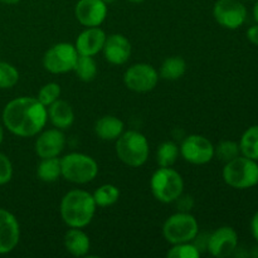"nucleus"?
<instances>
[{
    "label": "nucleus",
    "instance_id": "5",
    "mask_svg": "<svg viewBox=\"0 0 258 258\" xmlns=\"http://www.w3.org/2000/svg\"><path fill=\"white\" fill-rule=\"evenodd\" d=\"M151 193L161 203H173L183 194L184 180L180 174L171 166L154 171L150 179Z\"/></svg>",
    "mask_w": 258,
    "mask_h": 258
},
{
    "label": "nucleus",
    "instance_id": "6",
    "mask_svg": "<svg viewBox=\"0 0 258 258\" xmlns=\"http://www.w3.org/2000/svg\"><path fill=\"white\" fill-rule=\"evenodd\" d=\"M223 179L226 184L234 189L252 188L258 184V164L246 156H237L226 163Z\"/></svg>",
    "mask_w": 258,
    "mask_h": 258
},
{
    "label": "nucleus",
    "instance_id": "12",
    "mask_svg": "<svg viewBox=\"0 0 258 258\" xmlns=\"http://www.w3.org/2000/svg\"><path fill=\"white\" fill-rule=\"evenodd\" d=\"M238 247V236L232 227H221L208 236L207 251L214 257H229Z\"/></svg>",
    "mask_w": 258,
    "mask_h": 258
},
{
    "label": "nucleus",
    "instance_id": "1",
    "mask_svg": "<svg viewBox=\"0 0 258 258\" xmlns=\"http://www.w3.org/2000/svg\"><path fill=\"white\" fill-rule=\"evenodd\" d=\"M47 121V107L35 97H18L8 102L3 110L4 126L19 138L38 135Z\"/></svg>",
    "mask_w": 258,
    "mask_h": 258
},
{
    "label": "nucleus",
    "instance_id": "3",
    "mask_svg": "<svg viewBox=\"0 0 258 258\" xmlns=\"http://www.w3.org/2000/svg\"><path fill=\"white\" fill-rule=\"evenodd\" d=\"M116 154L126 165L133 168L143 166L148 161L150 154L148 139L139 131H123L116 140Z\"/></svg>",
    "mask_w": 258,
    "mask_h": 258
},
{
    "label": "nucleus",
    "instance_id": "30",
    "mask_svg": "<svg viewBox=\"0 0 258 258\" xmlns=\"http://www.w3.org/2000/svg\"><path fill=\"white\" fill-rule=\"evenodd\" d=\"M60 96V86L55 82L47 83V85L43 86L42 88L38 92V101H39L42 105H44L45 107L50 106L52 103H54L55 101L59 100Z\"/></svg>",
    "mask_w": 258,
    "mask_h": 258
},
{
    "label": "nucleus",
    "instance_id": "15",
    "mask_svg": "<svg viewBox=\"0 0 258 258\" xmlns=\"http://www.w3.org/2000/svg\"><path fill=\"white\" fill-rule=\"evenodd\" d=\"M20 239L19 222L15 216L0 208V254L12 252Z\"/></svg>",
    "mask_w": 258,
    "mask_h": 258
},
{
    "label": "nucleus",
    "instance_id": "37",
    "mask_svg": "<svg viewBox=\"0 0 258 258\" xmlns=\"http://www.w3.org/2000/svg\"><path fill=\"white\" fill-rule=\"evenodd\" d=\"M252 257H256V258H258V246H256V247H253V249H252V252L251 253Z\"/></svg>",
    "mask_w": 258,
    "mask_h": 258
},
{
    "label": "nucleus",
    "instance_id": "29",
    "mask_svg": "<svg viewBox=\"0 0 258 258\" xmlns=\"http://www.w3.org/2000/svg\"><path fill=\"white\" fill-rule=\"evenodd\" d=\"M166 256L169 258H199L201 252L193 242H185V243L173 244Z\"/></svg>",
    "mask_w": 258,
    "mask_h": 258
},
{
    "label": "nucleus",
    "instance_id": "17",
    "mask_svg": "<svg viewBox=\"0 0 258 258\" xmlns=\"http://www.w3.org/2000/svg\"><path fill=\"white\" fill-rule=\"evenodd\" d=\"M106 33L98 27L86 28L82 33L77 37L76 40V49L80 55H93L98 54L102 50L106 42Z\"/></svg>",
    "mask_w": 258,
    "mask_h": 258
},
{
    "label": "nucleus",
    "instance_id": "16",
    "mask_svg": "<svg viewBox=\"0 0 258 258\" xmlns=\"http://www.w3.org/2000/svg\"><path fill=\"white\" fill-rule=\"evenodd\" d=\"M102 52L111 64H125L131 55V43L122 34H111L106 38Z\"/></svg>",
    "mask_w": 258,
    "mask_h": 258
},
{
    "label": "nucleus",
    "instance_id": "7",
    "mask_svg": "<svg viewBox=\"0 0 258 258\" xmlns=\"http://www.w3.org/2000/svg\"><path fill=\"white\" fill-rule=\"evenodd\" d=\"M198 233V222L189 212H178L173 214L163 226L164 238L171 244L193 242Z\"/></svg>",
    "mask_w": 258,
    "mask_h": 258
},
{
    "label": "nucleus",
    "instance_id": "33",
    "mask_svg": "<svg viewBox=\"0 0 258 258\" xmlns=\"http://www.w3.org/2000/svg\"><path fill=\"white\" fill-rule=\"evenodd\" d=\"M247 38L252 44L258 45V23L256 25H252L248 30H247Z\"/></svg>",
    "mask_w": 258,
    "mask_h": 258
},
{
    "label": "nucleus",
    "instance_id": "18",
    "mask_svg": "<svg viewBox=\"0 0 258 258\" xmlns=\"http://www.w3.org/2000/svg\"><path fill=\"white\" fill-rule=\"evenodd\" d=\"M48 118L52 125L59 130H67L75 122V112L67 101L57 100L47 107Z\"/></svg>",
    "mask_w": 258,
    "mask_h": 258
},
{
    "label": "nucleus",
    "instance_id": "34",
    "mask_svg": "<svg viewBox=\"0 0 258 258\" xmlns=\"http://www.w3.org/2000/svg\"><path fill=\"white\" fill-rule=\"evenodd\" d=\"M251 232H252V236H253V238L258 242V212L254 214L253 217H252Z\"/></svg>",
    "mask_w": 258,
    "mask_h": 258
},
{
    "label": "nucleus",
    "instance_id": "35",
    "mask_svg": "<svg viewBox=\"0 0 258 258\" xmlns=\"http://www.w3.org/2000/svg\"><path fill=\"white\" fill-rule=\"evenodd\" d=\"M20 0H0V3H3V4H8V5H14V4H18Z\"/></svg>",
    "mask_w": 258,
    "mask_h": 258
},
{
    "label": "nucleus",
    "instance_id": "26",
    "mask_svg": "<svg viewBox=\"0 0 258 258\" xmlns=\"http://www.w3.org/2000/svg\"><path fill=\"white\" fill-rule=\"evenodd\" d=\"M93 199L97 207H110L113 206L120 198V190L113 184H103L100 188L96 189L95 193L92 194Z\"/></svg>",
    "mask_w": 258,
    "mask_h": 258
},
{
    "label": "nucleus",
    "instance_id": "23",
    "mask_svg": "<svg viewBox=\"0 0 258 258\" xmlns=\"http://www.w3.org/2000/svg\"><path fill=\"white\" fill-rule=\"evenodd\" d=\"M242 155L252 160H258V125L251 126L244 131L239 141Z\"/></svg>",
    "mask_w": 258,
    "mask_h": 258
},
{
    "label": "nucleus",
    "instance_id": "40",
    "mask_svg": "<svg viewBox=\"0 0 258 258\" xmlns=\"http://www.w3.org/2000/svg\"><path fill=\"white\" fill-rule=\"evenodd\" d=\"M103 2H105L106 4H111V3H115L116 0H103Z\"/></svg>",
    "mask_w": 258,
    "mask_h": 258
},
{
    "label": "nucleus",
    "instance_id": "8",
    "mask_svg": "<svg viewBox=\"0 0 258 258\" xmlns=\"http://www.w3.org/2000/svg\"><path fill=\"white\" fill-rule=\"evenodd\" d=\"M76 47L71 43H58L43 55V67L53 75H62L73 71L78 58Z\"/></svg>",
    "mask_w": 258,
    "mask_h": 258
},
{
    "label": "nucleus",
    "instance_id": "27",
    "mask_svg": "<svg viewBox=\"0 0 258 258\" xmlns=\"http://www.w3.org/2000/svg\"><path fill=\"white\" fill-rule=\"evenodd\" d=\"M241 154V149H239V144L234 143L231 140H223L214 148V155L219 159L221 161L228 163V161L233 160L237 156Z\"/></svg>",
    "mask_w": 258,
    "mask_h": 258
},
{
    "label": "nucleus",
    "instance_id": "28",
    "mask_svg": "<svg viewBox=\"0 0 258 258\" xmlns=\"http://www.w3.org/2000/svg\"><path fill=\"white\" fill-rule=\"evenodd\" d=\"M19 81V72L13 64L7 62H0V88L14 87Z\"/></svg>",
    "mask_w": 258,
    "mask_h": 258
},
{
    "label": "nucleus",
    "instance_id": "22",
    "mask_svg": "<svg viewBox=\"0 0 258 258\" xmlns=\"http://www.w3.org/2000/svg\"><path fill=\"white\" fill-rule=\"evenodd\" d=\"M37 176L39 180L44 183H54L62 176L60 171V159L57 158H45L42 159L37 166Z\"/></svg>",
    "mask_w": 258,
    "mask_h": 258
},
{
    "label": "nucleus",
    "instance_id": "41",
    "mask_svg": "<svg viewBox=\"0 0 258 258\" xmlns=\"http://www.w3.org/2000/svg\"><path fill=\"white\" fill-rule=\"evenodd\" d=\"M248 2H256V0H248Z\"/></svg>",
    "mask_w": 258,
    "mask_h": 258
},
{
    "label": "nucleus",
    "instance_id": "31",
    "mask_svg": "<svg viewBox=\"0 0 258 258\" xmlns=\"http://www.w3.org/2000/svg\"><path fill=\"white\" fill-rule=\"evenodd\" d=\"M13 178V165L5 154L0 153V185L9 183Z\"/></svg>",
    "mask_w": 258,
    "mask_h": 258
},
{
    "label": "nucleus",
    "instance_id": "25",
    "mask_svg": "<svg viewBox=\"0 0 258 258\" xmlns=\"http://www.w3.org/2000/svg\"><path fill=\"white\" fill-rule=\"evenodd\" d=\"M179 146L176 145L174 141H164L160 144L156 151V161H158L159 166L163 168H169L175 164V161L179 158Z\"/></svg>",
    "mask_w": 258,
    "mask_h": 258
},
{
    "label": "nucleus",
    "instance_id": "21",
    "mask_svg": "<svg viewBox=\"0 0 258 258\" xmlns=\"http://www.w3.org/2000/svg\"><path fill=\"white\" fill-rule=\"evenodd\" d=\"M186 71V63L181 57L174 55V57H168L160 67V77L166 81H178L184 76Z\"/></svg>",
    "mask_w": 258,
    "mask_h": 258
},
{
    "label": "nucleus",
    "instance_id": "13",
    "mask_svg": "<svg viewBox=\"0 0 258 258\" xmlns=\"http://www.w3.org/2000/svg\"><path fill=\"white\" fill-rule=\"evenodd\" d=\"M75 15L83 27H100L107 17V4L103 0H78Z\"/></svg>",
    "mask_w": 258,
    "mask_h": 258
},
{
    "label": "nucleus",
    "instance_id": "39",
    "mask_svg": "<svg viewBox=\"0 0 258 258\" xmlns=\"http://www.w3.org/2000/svg\"><path fill=\"white\" fill-rule=\"evenodd\" d=\"M130 3H135V4H139V3H143L145 2V0H128Z\"/></svg>",
    "mask_w": 258,
    "mask_h": 258
},
{
    "label": "nucleus",
    "instance_id": "10",
    "mask_svg": "<svg viewBox=\"0 0 258 258\" xmlns=\"http://www.w3.org/2000/svg\"><path fill=\"white\" fill-rule=\"evenodd\" d=\"M180 155L188 163L194 165H204L208 164L214 158L213 144L202 135H189L181 143Z\"/></svg>",
    "mask_w": 258,
    "mask_h": 258
},
{
    "label": "nucleus",
    "instance_id": "14",
    "mask_svg": "<svg viewBox=\"0 0 258 258\" xmlns=\"http://www.w3.org/2000/svg\"><path fill=\"white\" fill-rule=\"evenodd\" d=\"M66 146V136L63 130L49 128L40 134L35 140V154L40 159L57 158L60 155Z\"/></svg>",
    "mask_w": 258,
    "mask_h": 258
},
{
    "label": "nucleus",
    "instance_id": "19",
    "mask_svg": "<svg viewBox=\"0 0 258 258\" xmlns=\"http://www.w3.org/2000/svg\"><path fill=\"white\" fill-rule=\"evenodd\" d=\"M125 130V125L118 117L112 115H106L98 118L95 123V133L101 140L113 141L117 140Z\"/></svg>",
    "mask_w": 258,
    "mask_h": 258
},
{
    "label": "nucleus",
    "instance_id": "2",
    "mask_svg": "<svg viewBox=\"0 0 258 258\" xmlns=\"http://www.w3.org/2000/svg\"><path fill=\"white\" fill-rule=\"evenodd\" d=\"M96 207L92 194L82 189H75L62 198L60 217L70 228H85L92 222Z\"/></svg>",
    "mask_w": 258,
    "mask_h": 258
},
{
    "label": "nucleus",
    "instance_id": "24",
    "mask_svg": "<svg viewBox=\"0 0 258 258\" xmlns=\"http://www.w3.org/2000/svg\"><path fill=\"white\" fill-rule=\"evenodd\" d=\"M73 71L83 82H91L97 76V63L90 55H78Z\"/></svg>",
    "mask_w": 258,
    "mask_h": 258
},
{
    "label": "nucleus",
    "instance_id": "4",
    "mask_svg": "<svg viewBox=\"0 0 258 258\" xmlns=\"http://www.w3.org/2000/svg\"><path fill=\"white\" fill-rule=\"evenodd\" d=\"M60 171L63 178L71 183L87 184L97 176L98 164L92 156L71 153L60 159Z\"/></svg>",
    "mask_w": 258,
    "mask_h": 258
},
{
    "label": "nucleus",
    "instance_id": "9",
    "mask_svg": "<svg viewBox=\"0 0 258 258\" xmlns=\"http://www.w3.org/2000/svg\"><path fill=\"white\" fill-rule=\"evenodd\" d=\"M159 82V72L148 63H136L128 67L123 75V83L134 92H150Z\"/></svg>",
    "mask_w": 258,
    "mask_h": 258
},
{
    "label": "nucleus",
    "instance_id": "32",
    "mask_svg": "<svg viewBox=\"0 0 258 258\" xmlns=\"http://www.w3.org/2000/svg\"><path fill=\"white\" fill-rule=\"evenodd\" d=\"M175 203H176V208H178L179 212H189L191 211V208H193L194 199L193 197L183 196V194H181L179 198H176Z\"/></svg>",
    "mask_w": 258,
    "mask_h": 258
},
{
    "label": "nucleus",
    "instance_id": "20",
    "mask_svg": "<svg viewBox=\"0 0 258 258\" xmlns=\"http://www.w3.org/2000/svg\"><path fill=\"white\" fill-rule=\"evenodd\" d=\"M64 247L75 257H85L91 248L90 237L82 228H71L64 234Z\"/></svg>",
    "mask_w": 258,
    "mask_h": 258
},
{
    "label": "nucleus",
    "instance_id": "38",
    "mask_svg": "<svg viewBox=\"0 0 258 258\" xmlns=\"http://www.w3.org/2000/svg\"><path fill=\"white\" fill-rule=\"evenodd\" d=\"M3 139H4V128L0 125V144L3 143Z\"/></svg>",
    "mask_w": 258,
    "mask_h": 258
},
{
    "label": "nucleus",
    "instance_id": "36",
    "mask_svg": "<svg viewBox=\"0 0 258 258\" xmlns=\"http://www.w3.org/2000/svg\"><path fill=\"white\" fill-rule=\"evenodd\" d=\"M253 17L254 20L258 23V0H256V4H254L253 7Z\"/></svg>",
    "mask_w": 258,
    "mask_h": 258
},
{
    "label": "nucleus",
    "instance_id": "11",
    "mask_svg": "<svg viewBox=\"0 0 258 258\" xmlns=\"http://www.w3.org/2000/svg\"><path fill=\"white\" fill-rule=\"evenodd\" d=\"M216 22L226 29H237L246 22L247 9L238 0H217L213 7Z\"/></svg>",
    "mask_w": 258,
    "mask_h": 258
}]
</instances>
